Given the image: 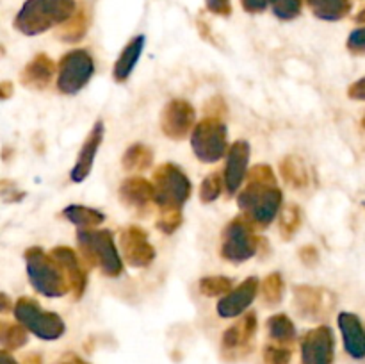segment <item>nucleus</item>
<instances>
[{"label":"nucleus","mask_w":365,"mask_h":364,"mask_svg":"<svg viewBox=\"0 0 365 364\" xmlns=\"http://www.w3.org/2000/svg\"><path fill=\"white\" fill-rule=\"evenodd\" d=\"M75 11V0H25L14 18V29L25 36H38L63 25Z\"/></svg>","instance_id":"f257e3e1"},{"label":"nucleus","mask_w":365,"mask_h":364,"mask_svg":"<svg viewBox=\"0 0 365 364\" xmlns=\"http://www.w3.org/2000/svg\"><path fill=\"white\" fill-rule=\"evenodd\" d=\"M25 271L32 288L46 298H61L70 293V284L61 264L39 246L25 250Z\"/></svg>","instance_id":"f03ea898"},{"label":"nucleus","mask_w":365,"mask_h":364,"mask_svg":"<svg viewBox=\"0 0 365 364\" xmlns=\"http://www.w3.org/2000/svg\"><path fill=\"white\" fill-rule=\"evenodd\" d=\"M284 195L278 184L248 182L237 195V206L242 216L248 218L255 227H269L282 211Z\"/></svg>","instance_id":"7ed1b4c3"},{"label":"nucleus","mask_w":365,"mask_h":364,"mask_svg":"<svg viewBox=\"0 0 365 364\" xmlns=\"http://www.w3.org/2000/svg\"><path fill=\"white\" fill-rule=\"evenodd\" d=\"M77 243L84 261H88L91 266H98L106 277L116 278L123 273V261L118 253L110 231H106V228L78 231Z\"/></svg>","instance_id":"20e7f679"},{"label":"nucleus","mask_w":365,"mask_h":364,"mask_svg":"<svg viewBox=\"0 0 365 364\" xmlns=\"http://www.w3.org/2000/svg\"><path fill=\"white\" fill-rule=\"evenodd\" d=\"M152 182L155 188V203L160 211L182 209L191 196V181L182 168L173 163H163L157 166L152 175Z\"/></svg>","instance_id":"39448f33"},{"label":"nucleus","mask_w":365,"mask_h":364,"mask_svg":"<svg viewBox=\"0 0 365 364\" xmlns=\"http://www.w3.org/2000/svg\"><path fill=\"white\" fill-rule=\"evenodd\" d=\"M191 148L196 159L212 164L228 153V128L220 116H207L191 132Z\"/></svg>","instance_id":"423d86ee"},{"label":"nucleus","mask_w":365,"mask_h":364,"mask_svg":"<svg viewBox=\"0 0 365 364\" xmlns=\"http://www.w3.org/2000/svg\"><path fill=\"white\" fill-rule=\"evenodd\" d=\"M13 313L18 323L24 325L31 334L43 341H56L66 330L64 320L59 314L41 309L39 303L29 296H20L16 300V303L13 305Z\"/></svg>","instance_id":"0eeeda50"},{"label":"nucleus","mask_w":365,"mask_h":364,"mask_svg":"<svg viewBox=\"0 0 365 364\" xmlns=\"http://www.w3.org/2000/svg\"><path fill=\"white\" fill-rule=\"evenodd\" d=\"M255 225L246 216H235L221 232V257L228 263H246L259 252L260 238L255 236Z\"/></svg>","instance_id":"6e6552de"},{"label":"nucleus","mask_w":365,"mask_h":364,"mask_svg":"<svg viewBox=\"0 0 365 364\" xmlns=\"http://www.w3.org/2000/svg\"><path fill=\"white\" fill-rule=\"evenodd\" d=\"M95 74V61L88 50H71L57 64V89L63 95H77Z\"/></svg>","instance_id":"1a4fd4ad"},{"label":"nucleus","mask_w":365,"mask_h":364,"mask_svg":"<svg viewBox=\"0 0 365 364\" xmlns=\"http://www.w3.org/2000/svg\"><path fill=\"white\" fill-rule=\"evenodd\" d=\"M196 127V111L187 100L173 98L163 107L160 128L173 141H182Z\"/></svg>","instance_id":"9d476101"},{"label":"nucleus","mask_w":365,"mask_h":364,"mask_svg":"<svg viewBox=\"0 0 365 364\" xmlns=\"http://www.w3.org/2000/svg\"><path fill=\"white\" fill-rule=\"evenodd\" d=\"M120 248L125 263L132 268H146L155 259V248L150 243L148 232L138 225H128L121 231Z\"/></svg>","instance_id":"9b49d317"},{"label":"nucleus","mask_w":365,"mask_h":364,"mask_svg":"<svg viewBox=\"0 0 365 364\" xmlns=\"http://www.w3.org/2000/svg\"><path fill=\"white\" fill-rule=\"evenodd\" d=\"M335 335L328 325L310 328L302 339V364H334Z\"/></svg>","instance_id":"f8f14e48"},{"label":"nucleus","mask_w":365,"mask_h":364,"mask_svg":"<svg viewBox=\"0 0 365 364\" xmlns=\"http://www.w3.org/2000/svg\"><path fill=\"white\" fill-rule=\"evenodd\" d=\"M250 156H252V148H250V143L246 139H237L228 148L223 173L227 195H235L242 186V182H245V178L248 177Z\"/></svg>","instance_id":"ddd939ff"},{"label":"nucleus","mask_w":365,"mask_h":364,"mask_svg":"<svg viewBox=\"0 0 365 364\" xmlns=\"http://www.w3.org/2000/svg\"><path fill=\"white\" fill-rule=\"evenodd\" d=\"M259 278L257 277H248L237 285V288L232 289L228 295L221 296L220 302H217L216 310L221 318H237L241 314H245L250 309L253 302L257 298V293H259Z\"/></svg>","instance_id":"4468645a"},{"label":"nucleus","mask_w":365,"mask_h":364,"mask_svg":"<svg viewBox=\"0 0 365 364\" xmlns=\"http://www.w3.org/2000/svg\"><path fill=\"white\" fill-rule=\"evenodd\" d=\"M50 253H52L53 259L63 268L73 298L81 300L86 288H88V270L82 264V261L78 259L77 252L73 248H70V246H56V248L50 250Z\"/></svg>","instance_id":"2eb2a0df"},{"label":"nucleus","mask_w":365,"mask_h":364,"mask_svg":"<svg viewBox=\"0 0 365 364\" xmlns=\"http://www.w3.org/2000/svg\"><path fill=\"white\" fill-rule=\"evenodd\" d=\"M121 203L127 209L135 211V214L143 216L148 213L150 203L155 202V188L153 182L146 181L143 177H128L121 182L120 189H118Z\"/></svg>","instance_id":"dca6fc26"},{"label":"nucleus","mask_w":365,"mask_h":364,"mask_svg":"<svg viewBox=\"0 0 365 364\" xmlns=\"http://www.w3.org/2000/svg\"><path fill=\"white\" fill-rule=\"evenodd\" d=\"M103 131H106V128H103V121L98 120L95 125H93L89 134L86 136L84 143H82L81 150H78L77 161H75L73 168H71L70 171V178L71 182H75V184L84 182L86 178L89 177V173H91V168L93 164H95L96 152H98L100 145H102Z\"/></svg>","instance_id":"f3484780"},{"label":"nucleus","mask_w":365,"mask_h":364,"mask_svg":"<svg viewBox=\"0 0 365 364\" xmlns=\"http://www.w3.org/2000/svg\"><path fill=\"white\" fill-rule=\"evenodd\" d=\"M337 323L341 328L346 353L355 360L365 359V327L362 320L356 314L342 310L337 316Z\"/></svg>","instance_id":"a211bd4d"},{"label":"nucleus","mask_w":365,"mask_h":364,"mask_svg":"<svg viewBox=\"0 0 365 364\" xmlns=\"http://www.w3.org/2000/svg\"><path fill=\"white\" fill-rule=\"evenodd\" d=\"M57 66L45 52L36 54L31 61L24 66L20 74V82L24 88L34 89V91H43L48 88L52 82L53 74H56Z\"/></svg>","instance_id":"6ab92c4d"},{"label":"nucleus","mask_w":365,"mask_h":364,"mask_svg":"<svg viewBox=\"0 0 365 364\" xmlns=\"http://www.w3.org/2000/svg\"><path fill=\"white\" fill-rule=\"evenodd\" d=\"M330 295L321 288H312V285H294V305L303 318L309 320H317L323 314H327V305Z\"/></svg>","instance_id":"aec40b11"},{"label":"nucleus","mask_w":365,"mask_h":364,"mask_svg":"<svg viewBox=\"0 0 365 364\" xmlns=\"http://www.w3.org/2000/svg\"><path fill=\"white\" fill-rule=\"evenodd\" d=\"M257 328H259V320H257L255 313H246L237 323H234L232 327H228L223 332V338H221V346H223L225 352H234V350L245 348L250 345V341L255 335Z\"/></svg>","instance_id":"412c9836"},{"label":"nucleus","mask_w":365,"mask_h":364,"mask_svg":"<svg viewBox=\"0 0 365 364\" xmlns=\"http://www.w3.org/2000/svg\"><path fill=\"white\" fill-rule=\"evenodd\" d=\"M145 36L143 34H138L134 36V38L130 39V41L125 45V49L121 50L120 57L116 59V63H114V68H113V77L116 82H125L128 81V77L132 75V71H134L135 64L139 63V59H141V54L143 50H145Z\"/></svg>","instance_id":"4be33fe9"},{"label":"nucleus","mask_w":365,"mask_h":364,"mask_svg":"<svg viewBox=\"0 0 365 364\" xmlns=\"http://www.w3.org/2000/svg\"><path fill=\"white\" fill-rule=\"evenodd\" d=\"M63 216L66 218L71 225H75L78 231H89V228H95L98 227V225H102L103 220H106L102 211L93 209V207L81 206V203H71V206L64 207Z\"/></svg>","instance_id":"5701e85b"},{"label":"nucleus","mask_w":365,"mask_h":364,"mask_svg":"<svg viewBox=\"0 0 365 364\" xmlns=\"http://www.w3.org/2000/svg\"><path fill=\"white\" fill-rule=\"evenodd\" d=\"M310 11L323 21H339L351 11V0H307Z\"/></svg>","instance_id":"b1692460"},{"label":"nucleus","mask_w":365,"mask_h":364,"mask_svg":"<svg viewBox=\"0 0 365 364\" xmlns=\"http://www.w3.org/2000/svg\"><path fill=\"white\" fill-rule=\"evenodd\" d=\"M123 170L127 171H145L153 164V150L145 143H134L125 150L121 157Z\"/></svg>","instance_id":"393cba45"},{"label":"nucleus","mask_w":365,"mask_h":364,"mask_svg":"<svg viewBox=\"0 0 365 364\" xmlns=\"http://www.w3.org/2000/svg\"><path fill=\"white\" fill-rule=\"evenodd\" d=\"M280 171L284 181L287 182L291 188L303 189L310 184V171L309 168L303 164L302 159L294 156H287L280 164Z\"/></svg>","instance_id":"a878e982"},{"label":"nucleus","mask_w":365,"mask_h":364,"mask_svg":"<svg viewBox=\"0 0 365 364\" xmlns=\"http://www.w3.org/2000/svg\"><path fill=\"white\" fill-rule=\"evenodd\" d=\"M267 334L278 345H291L296 339V327L294 321L287 314H273L266 321Z\"/></svg>","instance_id":"bb28decb"},{"label":"nucleus","mask_w":365,"mask_h":364,"mask_svg":"<svg viewBox=\"0 0 365 364\" xmlns=\"http://www.w3.org/2000/svg\"><path fill=\"white\" fill-rule=\"evenodd\" d=\"M88 27H89V16L86 13L84 7L75 11L73 16L70 18L68 21H64L61 25V29L57 31V36H59L61 41L64 43H77L88 34Z\"/></svg>","instance_id":"cd10ccee"},{"label":"nucleus","mask_w":365,"mask_h":364,"mask_svg":"<svg viewBox=\"0 0 365 364\" xmlns=\"http://www.w3.org/2000/svg\"><path fill=\"white\" fill-rule=\"evenodd\" d=\"M27 332L29 330L21 323L14 325L9 323V321H2L0 323V343H2V348L9 352V350H18L25 346L29 341Z\"/></svg>","instance_id":"c85d7f7f"},{"label":"nucleus","mask_w":365,"mask_h":364,"mask_svg":"<svg viewBox=\"0 0 365 364\" xmlns=\"http://www.w3.org/2000/svg\"><path fill=\"white\" fill-rule=\"evenodd\" d=\"M198 289L207 298H216V296H225L234 289L232 278L223 277V275H214V277L200 278Z\"/></svg>","instance_id":"c756f323"},{"label":"nucleus","mask_w":365,"mask_h":364,"mask_svg":"<svg viewBox=\"0 0 365 364\" xmlns=\"http://www.w3.org/2000/svg\"><path fill=\"white\" fill-rule=\"evenodd\" d=\"M285 291V280L282 273L273 271L262 280V298L267 305H277L282 302Z\"/></svg>","instance_id":"7c9ffc66"},{"label":"nucleus","mask_w":365,"mask_h":364,"mask_svg":"<svg viewBox=\"0 0 365 364\" xmlns=\"http://www.w3.org/2000/svg\"><path fill=\"white\" fill-rule=\"evenodd\" d=\"M302 227V209L296 203H289L285 209L282 211L280 220V234L285 241H291L292 236L299 231Z\"/></svg>","instance_id":"2f4dec72"},{"label":"nucleus","mask_w":365,"mask_h":364,"mask_svg":"<svg viewBox=\"0 0 365 364\" xmlns=\"http://www.w3.org/2000/svg\"><path fill=\"white\" fill-rule=\"evenodd\" d=\"M225 188V178L221 177L220 173H209L202 181V186H200V200L203 203H212L220 198L221 191Z\"/></svg>","instance_id":"473e14b6"},{"label":"nucleus","mask_w":365,"mask_h":364,"mask_svg":"<svg viewBox=\"0 0 365 364\" xmlns=\"http://www.w3.org/2000/svg\"><path fill=\"white\" fill-rule=\"evenodd\" d=\"M271 11L282 21H291L298 18L303 11V0H269Z\"/></svg>","instance_id":"72a5a7b5"},{"label":"nucleus","mask_w":365,"mask_h":364,"mask_svg":"<svg viewBox=\"0 0 365 364\" xmlns=\"http://www.w3.org/2000/svg\"><path fill=\"white\" fill-rule=\"evenodd\" d=\"M184 216H182V209H163L159 211V218H157V228L163 234H173L180 228Z\"/></svg>","instance_id":"f704fd0d"},{"label":"nucleus","mask_w":365,"mask_h":364,"mask_svg":"<svg viewBox=\"0 0 365 364\" xmlns=\"http://www.w3.org/2000/svg\"><path fill=\"white\" fill-rule=\"evenodd\" d=\"M262 359L264 364H291L292 350L285 345H266Z\"/></svg>","instance_id":"c9c22d12"},{"label":"nucleus","mask_w":365,"mask_h":364,"mask_svg":"<svg viewBox=\"0 0 365 364\" xmlns=\"http://www.w3.org/2000/svg\"><path fill=\"white\" fill-rule=\"evenodd\" d=\"M246 181L262 182V184H277V175H274V171L267 164H255L253 168H250Z\"/></svg>","instance_id":"e433bc0d"},{"label":"nucleus","mask_w":365,"mask_h":364,"mask_svg":"<svg viewBox=\"0 0 365 364\" xmlns=\"http://www.w3.org/2000/svg\"><path fill=\"white\" fill-rule=\"evenodd\" d=\"M348 50L355 56H365V25L364 27L355 29V31L349 34L348 43H346Z\"/></svg>","instance_id":"4c0bfd02"},{"label":"nucleus","mask_w":365,"mask_h":364,"mask_svg":"<svg viewBox=\"0 0 365 364\" xmlns=\"http://www.w3.org/2000/svg\"><path fill=\"white\" fill-rule=\"evenodd\" d=\"M207 9L217 16H230L232 14V2L230 0H205Z\"/></svg>","instance_id":"58836bf2"},{"label":"nucleus","mask_w":365,"mask_h":364,"mask_svg":"<svg viewBox=\"0 0 365 364\" xmlns=\"http://www.w3.org/2000/svg\"><path fill=\"white\" fill-rule=\"evenodd\" d=\"M241 6L246 13L259 14L264 13L267 9V6H271V2L269 0H241Z\"/></svg>","instance_id":"ea45409f"},{"label":"nucleus","mask_w":365,"mask_h":364,"mask_svg":"<svg viewBox=\"0 0 365 364\" xmlns=\"http://www.w3.org/2000/svg\"><path fill=\"white\" fill-rule=\"evenodd\" d=\"M299 259L307 264V266H314V264L319 261V253H317V248L312 245H307L299 250Z\"/></svg>","instance_id":"a19ab883"},{"label":"nucleus","mask_w":365,"mask_h":364,"mask_svg":"<svg viewBox=\"0 0 365 364\" xmlns=\"http://www.w3.org/2000/svg\"><path fill=\"white\" fill-rule=\"evenodd\" d=\"M348 96L351 100H365V77L359 79V81L353 82L348 88Z\"/></svg>","instance_id":"79ce46f5"},{"label":"nucleus","mask_w":365,"mask_h":364,"mask_svg":"<svg viewBox=\"0 0 365 364\" xmlns=\"http://www.w3.org/2000/svg\"><path fill=\"white\" fill-rule=\"evenodd\" d=\"M53 364H89V363L88 360L82 359L81 355H77V353L68 352V353H64V355H61Z\"/></svg>","instance_id":"37998d69"},{"label":"nucleus","mask_w":365,"mask_h":364,"mask_svg":"<svg viewBox=\"0 0 365 364\" xmlns=\"http://www.w3.org/2000/svg\"><path fill=\"white\" fill-rule=\"evenodd\" d=\"M11 93H13V84H11L9 81H4L2 86H0V96L6 100V98H9Z\"/></svg>","instance_id":"c03bdc74"},{"label":"nucleus","mask_w":365,"mask_h":364,"mask_svg":"<svg viewBox=\"0 0 365 364\" xmlns=\"http://www.w3.org/2000/svg\"><path fill=\"white\" fill-rule=\"evenodd\" d=\"M2 186H4L2 193H6V195H4V198H6V202H7V196H9V193H7V186H9V184H7V181H4ZM13 195H16V196H20V198H24L25 193H24V191H16V188H14V189H13ZM13 200H14V198H11V202H13Z\"/></svg>","instance_id":"a18cd8bd"},{"label":"nucleus","mask_w":365,"mask_h":364,"mask_svg":"<svg viewBox=\"0 0 365 364\" xmlns=\"http://www.w3.org/2000/svg\"><path fill=\"white\" fill-rule=\"evenodd\" d=\"M0 300H2V313H9V296H7L6 293H2V295H0Z\"/></svg>","instance_id":"49530a36"},{"label":"nucleus","mask_w":365,"mask_h":364,"mask_svg":"<svg viewBox=\"0 0 365 364\" xmlns=\"http://www.w3.org/2000/svg\"><path fill=\"white\" fill-rule=\"evenodd\" d=\"M2 364H20L18 360H14V357L9 355V352L2 350Z\"/></svg>","instance_id":"de8ad7c7"},{"label":"nucleus","mask_w":365,"mask_h":364,"mask_svg":"<svg viewBox=\"0 0 365 364\" xmlns=\"http://www.w3.org/2000/svg\"><path fill=\"white\" fill-rule=\"evenodd\" d=\"M355 21H356V24H360V25H365V7H364V9L359 11V14L355 16Z\"/></svg>","instance_id":"09e8293b"},{"label":"nucleus","mask_w":365,"mask_h":364,"mask_svg":"<svg viewBox=\"0 0 365 364\" xmlns=\"http://www.w3.org/2000/svg\"><path fill=\"white\" fill-rule=\"evenodd\" d=\"M362 127L365 128V114H364V118H362Z\"/></svg>","instance_id":"8fccbe9b"}]
</instances>
